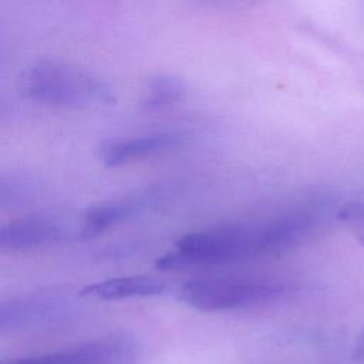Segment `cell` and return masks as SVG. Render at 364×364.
I'll list each match as a JSON object with an SVG mask.
<instances>
[{
	"label": "cell",
	"mask_w": 364,
	"mask_h": 364,
	"mask_svg": "<svg viewBox=\"0 0 364 364\" xmlns=\"http://www.w3.org/2000/svg\"><path fill=\"white\" fill-rule=\"evenodd\" d=\"M323 212L307 203L272 218L237 222L192 232L155 260L159 270L237 263L286 250L309 237L320 225Z\"/></svg>",
	"instance_id": "1"
},
{
	"label": "cell",
	"mask_w": 364,
	"mask_h": 364,
	"mask_svg": "<svg viewBox=\"0 0 364 364\" xmlns=\"http://www.w3.org/2000/svg\"><path fill=\"white\" fill-rule=\"evenodd\" d=\"M23 94L31 101L63 108H101L115 102V90L105 78L58 60H41L24 70Z\"/></svg>",
	"instance_id": "2"
},
{
	"label": "cell",
	"mask_w": 364,
	"mask_h": 364,
	"mask_svg": "<svg viewBox=\"0 0 364 364\" xmlns=\"http://www.w3.org/2000/svg\"><path fill=\"white\" fill-rule=\"evenodd\" d=\"M299 284L280 276L198 277L179 286L178 299L199 311H230L269 304L296 293Z\"/></svg>",
	"instance_id": "3"
},
{
	"label": "cell",
	"mask_w": 364,
	"mask_h": 364,
	"mask_svg": "<svg viewBox=\"0 0 364 364\" xmlns=\"http://www.w3.org/2000/svg\"><path fill=\"white\" fill-rule=\"evenodd\" d=\"M75 310L74 299L58 290H38L3 301L0 331H18L67 320Z\"/></svg>",
	"instance_id": "4"
},
{
	"label": "cell",
	"mask_w": 364,
	"mask_h": 364,
	"mask_svg": "<svg viewBox=\"0 0 364 364\" xmlns=\"http://www.w3.org/2000/svg\"><path fill=\"white\" fill-rule=\"evenodd\" d=\"M139 357L138 341L125 334L95 338L60 351L21 357L1 364H135Z\"/></svg>",
	"instance_id": "5"
},
{
	"label": "cell",
	"mask_w": 364,
	"mask_h": 364,
	"mask_svg": "<svg viewBox=\"0 0 364 364\" xmlns=\"http://www.w3.org/2000/svg\"><path fill=\"white\" fill-rule=\"evenodd\" d=\"M81 228L82 223L70 222L60 215H28L1 228L0 247L17 252L48 246L68 237L81 239Z\"/></svg>",
	"instance_id": "6"
},
{
	"label": "cell",
	"mask_w": 364,
	"mask_h": 364,
	"mask_svg": "<svg viewBox=\"0 0 364 364\" xmlns=\"http://www.w3.org/2000/svg\"><path fill=\"white\" fill-rule=\"evenodd\" d=\"M189 139L185 131L164 129L142 135L107 141L100 149V158L107 166H121L144 158H151L183 146Z\"/></svg>",
	"instance_id": "7"
},
{
	"label": "cell",
	"mask_w": 364,
	"mask_h": 364,
	"mask_svg": "<svg viewBox=\"0 0 364 364\" xmlns=\"http://www.w3.org/2000/svg\"><path fill=\"white\" fill-rule=\"evenodd\" d=\"M166 195L168 191L158 188L90 208L81 220V239L92 237L114 225L161 206Z\"/></svg>",
	"instance_id": "8"
},
{
	"label": "cell",
	"mask_w": 364,
	"mask_h": 364,
	"mask_svg": "<svg viewBox=\"0 0 364 364\" xmlns=\"http://www.w3.org/2000/svg\"><path fill=\"white\" fill-rule=\"evenodd\" d=\"M168 284L156 277L151 276H122L111 277L100 282H94L81 289L82 297L117 301L127 299L154 297L166 291Z\"/></svg>",
	"instance_id": "9"
},
{
	"label": "cell",
	"mask_w": 364,
	"mask_h": 364,
	"mask_svg": "<svg viewBox=\"0 0 364 364\" xmlns=\"http://www.w3.org/2000/svg\"><path fill=\"white\" fill-rule=\"evenodd\" d=\"M186 92L185 82L171 74H158L146 82L139 107L146 111L159 109L178 102Z\"/></svg>",
	"instance_id": "10"
},
{
	"label": "cell",
	"mask_w": 364,
	"mask_h": 364,
	"mask_svg": "<svg viewBox=\"0 0 364 364\" xmlns=\"http://www.w3.org/2000/svg\"><path fill=\"white\" fill-rule=\"evenodd\" d=\"M40 191V181L30 173H4L0 179V205L3 208H18L36 199Z\"/></svg>",
	"instance_id": "11"
},
{
	"label": "cell",
	"mask_w": 364,
	"mask_h": 364,
	"mask_svg": "<svg viewBox=\"0 0 364 364\" xmlns=\"http://www.w3.org/2000/svg\"><path fill=\"white\" fill-rule=\"evenodd\" d=\"M337 216L340 220L348 225L364 229V200H354L346 203L344 206H341Z\"/></svg>",
	"instance_id": "12"
},
{
	"label": "cell",
	"mask_w": 364,
	"mask_h": 364,
	"mask_svg": "<svg viewBox=\"0 0 364 364\" xmlns=\"http://www.w3.org/2000/svg\"><path fill=\"white\" fill-rule=\"evenodd\" d=\"M353 357L358 361H364V328L358 333L354 347H353Z\"/></svg>",
	"instance_id": "13"
}]
</instances>
